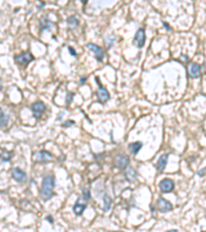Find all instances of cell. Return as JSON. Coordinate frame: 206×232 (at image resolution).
<instances>
[{"instance_id":"28","label":"cell","mask_w":206,"mask_h":232,"mask_svg":"<svg viewBox=\"0 0 206 232\" xmlns=\"http://www.w3.org/2000/svg\"><path fill=\"white\" fill-rule=\"evenodd\" d=\"M46 220H47V221H49V222H51V224H54V220H53V218H52L51 216H47Z\"/></svg>"},{"instance_id":"32","label":"cell","mask_w":206,"mask_h":232,"mask_svg":"<svg viewBox=\"0 0 206 232\" xmlns=\"http://www.w3.org/2000/svg\"><path fill=\"white\" fill-rule=\"evenodd\" d=\"M150 212H152L153 214H154V207L153 205H150Z\"/></svg>"},{"instance_id":"7","label":"cell","mask_w":206,"mask_h":232,"mask_svg":"<svg viewBox=\"0 0 206 232\" xmlns=\"http://www.w3.org/2000/svg\"><path fill=\"white\" fill-rule=\"evenodd\" d=\"M159 188L162 193H170L174 189V183H173L172 180L163 179L159 184Z\"/></svg>"},{"instance_id":"8","label":"cell","mask_w":206,"mask_h":232,"mask_svg":"<svg viewBox=\"0 0 206 232\" xmlns=\"http://www.w3.org/2000/svg\"><path fill=\"white\" fill-rule=\"evenodd\" d=\"M146 31H144L143 28H139L135 33L134 36V41L135 44L137 46V48L141 49L144 46V43H146Z\"/></svg>"},{"instance_id":"20","label":"cell","mask_w":206,"mask_h":232,"mask_svg":"<svg viewBox=\"0 0 206 232\" xmlns=\"http://www.w3.org/2000/svg\"><path fill=\"white\" fill-rule=\"evenodd\" d=\"M67 25L71 28H74L78 25V20H77L75 17H73V16L72 17H69L68 19H67Z\"/></svg>"},{"instance_id":"25","label":"cell","mask_w":206,"mask_h":232,"mask_svg":"<svg viewBox=\"0 0 206 232\" xmlns=\"http://www.w3.org/2000/svg\"><path fill=\"white\" fill-rule=\"evenodd\" d=\"M74 124V121H70V120H68L67 122H65L63 125H62V127L63 128H67V127H69V126H72V125Z\"/></svg>"},{"instance_id":"16","label":"cell","mask_w":206,"mask_h":232,"mask_svg":"<svg viewBox=\"0 0 206 232\" xmlns=\"http://www.w3.org/2000/svg\"><path fill=\"white\" fill-rule=\"evenodd\" d=\"M142 143L141 141H136V143H131L128 144V149L129 151L133 154V155H137L138 152L141 150V148H142Z\"/></svg>"},{"instance_id":"11","label":"cell","mask_w":206,"mask_h":232,"mask_svg":"<svg viewBox=\"0 0 206 232\" xmlns=\"http://www.w3.org/2000/svg\"><path fill=\"white\" fill-rule=\"evenodd\" d=\"M11 176L15 180H17L19 183H23L27 180V175L21 170L20 168H14L11 169Z\"/></svg>"},{"instance_id":"35","label":"cell","mask_w":206,"mask_h":232,"mask_svg":"<svg viewBox=\"0 0 206 232\" xmlns=\"http://www.w3.org/2000/svg\"><path fill=\"white\" fill-rule=\"evenodd\" d=\"M202 232H206V231H202Z\"/></svg>"},{"instance_id":"17","label":"cell","mask_w":206,"mask_h":232,"mask_svg":"<svg viewBox=\"0 0 206 232\" xmlns=\"http://www.w3.org/2000/svg\"><path fill=\"white\" fill-rule=\"evenodd\" d=\"M12 156H14V153L9 152V151L2 149L1 150V163H5V162H9L11 160Z\"/></svg>"},{"instance_id":"12","label":"cell","mask_w":206,"mask_h":232,"mask_svg":"<svg viewBox=\"0 0 206 232\" xmlns=\"http://www.w3.org/2000/svg\"><path fill=\"white\" fill-rule=\"evenodd\" d=\"M55 24L52 22L47 17H43L39 22V32L41 33L44 30H51L52 27H54Z\"/></svg>"},{"instance_id":"3","label":"cell","mask_w":206,"mask_h":232,"mask_svg":"<svg viewBox=\"0 0 206 232\" xmlns=\"http://www.w3.org/2000/svg\"><path fill=\"white\" fill-rule=\"evenodd\" d=\"M33 60H34V57L32 56V54L29 53V52H23V53L16 55L15 56V61L19 64V65L25 66Z\"/></svg>"},{"instance_id":"31","label":"cell","mask_w":206,"mask_h":232,"mask_svg":"<svg viewBox=\"0 0 206 232\" xmlns=\"http://www.w3.org/2000/svg\"><path fill=\"white\" fill-rule=\"evenodd\" d=\"M87 80V77H82V79H80V83H82V84H83V83H85V80Z\"/></svg>"},{"instance_id":"9","label":"cell","mask_w":206,"mask_h":232,"mask_svg":"<svg viewBox=\"0 0 206 232\" xmlns=\"http://www.w3.org/2000/svg\"><path fill=\"white\" fill-rule=\"evenodd\" d=\"M157 207L161 212H167L169 211H172V204L171 202L166 200L165 198L160 197L157 201Z\"/></svg>"},{"instance_id":"5","label":"cell","mask_w":206,"mask_h":232,"mask_svg":"<svg viewBox=\"0 0 206 232\" xmlns=\"http://www.w3.org/2000/svg\"><path fill=\"white\" fill-rule=\"evenodd\" d=\"M96 82L98 83V86H99V89L97 93H96V95H97L98 97V100L100 103H105L109 100V98H110V96H109V93L108 91L106 90L104 87H103L100 83H99V79L98 77H96Z\"/></svg>"},{"instance_id":"13","label":"cell","mask_w":206,"mask_h":232,"mask_svg":"<svg viewBox=\"0 0 206 232\" xmlns=\"http://www.w3.org/2000/svg\"><path fill=\"white\" fill-rule=\"evenodd\" d=\"M167 162H168V154H163L159 158V160H158V162L156 164V168L158 170V172H162L166 168Z\"/></svg>"},{"instance_id":"15","label":"cell","mask_w":206,"mask_h":232,"mask_svg":"<svg viewBox=\"0 0 206 232\" xmlns=\"http://www.w3.org/2000/svg\"><path fill=\"white\" fill-rule=\"evenodd\" d=\"M124 175H125V179H126V180H128V182H134L137 178V172L132 166H128L126 170H125Z\"/></svg>"},{"instance_id":"29","label":"cell","mask_w":206,"mask_h":232,"mask_svg":"<svg viewBox=\"0 0 206 232\" xmlns=\"http://www.w3.org/2000/svg\"><path fill=\"white\" fill-rule=\"evenodd\" d=\"M63 116H64V112H60L59 115H58V118H57V121H60L61 119L63 118Z\"/></svg>"},{"instance_id":"19","label":"cell","mask_w":206,"mask_h":232,"mask_svg":"<svg viewBox=\"0 0 206 232\" xmlns=\"http://www.w3.org/2000/svg\"><path fill=\"white\" fill-rule=\"evenodd\" d=\"M111 199L107 194L103 195V203H104V208H103V212H108L109 208L111 206Z\"/></svg>"},{"instance_id":"34","label":"cell","mask_w":206,"mask_h":232,"mask_svg":"<svg viewBox=\"0 0 206 232\" xmlns=\"http://www.w3.org/2000/svg\"><path fill=\"white\" fill-rule=\"evenodd\" d=\"M205 72H206V64H205Z\"/></svg>"},{"instance_id":"14","label":"cell","mask_w":206,"mask_h":232,"mask_svg":"<svg viewBox=\"0 0 206 232\" xmlns=\"http://www.w3.org/2000/svg\"><path fill=\"white\" fill-rule=\"evenodd\" d=\"M200 70H201V67L197 63L192 62L189 65V75L192 77H194V79H197V77L200 76Z\"/></svg>"},{"instance_id":"4","label":"cell","mask_w":206,"mask_h":232,"mask_svg":"<svg viewBox=\"0 0 206 232\" xmlns=\"http://www.w3.org/2000/svg\"><path fill=\"white\" fill-rule=\"evenodd\" d=\"M87 48H88V49L95 55V57H96V59H97L98 62H102L103 58L105 57V52L101 47H99L95 43H88L87 44Z\"/></svg>"},{"instance_id":"22","label":"cell","mask_w":206,"mask_h":232,"mask_svg":"<svg viewBox=\"0 0 206 232\" xmlns=\"http://www.w3.org/2000/svg\"><path fill=\"white\" fill-rule=\"evenodd\" d=\"M83 200H86V201H88V200H90L91 199V193H90V191L88 189H83Z\"/></svg>"},{"instance_id":"2","label":"cell","mask_w":206,"mask_h":232,"mask_svg":"<svg viewBox=\"0 0 206 232\" xmlns=\"http://www.w3.org/2000/svg\"><path fill=\"white\" fill-rule=\"evenodd\" d=\"M31 111L33 112V116L35 119H40V117L43 116V114L46 111L47 106L43 101H36L34 103H32L31 106Z\"/></svg>"},{"instance_id":"33","label":"cell","mask_w":206,"mask_h":232,"mask_svg":"<svg viewBox=\"0 0 206 232\" xmlns=\"http://www.w3.org/2000/svg\"><path fill=\"white\" fill-rule=\"evenodd\" d=\"M166 232H177V230H176V229H173V230H168V231H166Z\"/></svg>"},{"instance_id":"24","label":"cell","mask_w":206,"mask_h":232,"mask_svg":"<svg viewBox=\"0 0 206 232\" xmlns=\"http://www.w3.org/2000/svg\"><path fill=\"white\" fill-rule=\"evenodd\" d=\"M114 40H115V36H109L105 39V43H106V44H107L108 48H110L112 46V43H114Z\"/></svg>"},{"instance_id":"30","label":"cell","mask_w":206,"mask_h":232,"mask_svg":"<svg viewBox=\"0 0 206 232\" xmlns=\"http://www.w3.org/2000/svg\"><path fill=\"white\" fill-rule=\"evenodd\" d=\"M205 170H206V169H203V170H202V171H199V172H198V175H200V176H201V175H204L203 173H204V171H205Z\"/></svg>"},{"instance_id":"21","label":"cell","mask_w":206,"mask_h":232,"mask_svg":"<svg viewBox=\"0 0 206 232\" xmlns=\"http://www.w3.org/2000/svg\"><path fill=\"white\" fill-rule=\"evenodd\" d=\"M0 114H1V117H0V120H1V127L4 128V127H6V125H7L8 117L5 115V112L3 111V109H1V111H0Z\"/></svg>"},{"instance_id":"10","label":"cell","mask_w":206,"mask_h":232,"mask_svg":"<svg viewBox=\"0 0 206 232\" xmlns=\"http://www.w3.org/2000/svg\"><path fill=\"white\" fill-rule=\"evenodd\" d=\"M35 159H36L38 162H43V163H49L50 161L53 159V155L47 151H40L35 154Z\"/></svg>"},{"instance_id":"18","label":"cell","mask_w":206,"mask_h":232,"mask_svg":"<svg viewBox=\"0 0 206 232\" xmlns=\"http://www.w3.org/2000/svg\"><path fill=\"white\" fill-rule=\"evenodd\" d=\"M86 207H87L86 204H82V203H79V202L77 201L76 203L73 205V212H74V214L77 215V216H82L83 212H85Z\"/></svg>"},{"instance_id":"26","label":"cell","mask_w":206,"mask_h":232,"mask_svg":"<svg viewBox=\"0 0 206 232\" xmlns=\"http://www.w3.org/2000/svg\"><path fill=\"white\" fill-rule=\"evenodd\" d=\"M68 51H69V53H70L71 56H76V52L72 47H68Z\"/></svg>"},{"instance_id":"1","label":"cell","mask_w":206,"mask_h":232,"mask_svg":"<svg viewBox=\"0 0 206 232\" xmlns=\"http://www.w3.org/2000/svg\"><path fill=\"white\" fill-rule=\"evenodd\" d=\"M56 180H55L54 175H46L43 179V183H41V188H40V196L43 200H49L54 195L53 190L56 186Z\"/></svg>"},{"instance_id":"27","label":"cell","mask_w":206,"mask_h":232,"mask_svg":"<svg viewBox=\"0 0 206 232\" xmlns=\"http://www.w3.org/2000/svg\"><path fill=\"white\" fill-rule=\"evenodd\" d=\"M163 25H164V27H165L167 30H169V31H171L172 29H171V27L168 25V23H166V22H163Z\"/></svg>"},{"instance_id":"23","label":"cell","mask_w":206,"mask_h":232,"mask_svg":"<svg viewBox=\"0 0 206 232\" xmlns=\"http://www.w3.org/2000/svg\"><path fill=\"white\" fill-rule=\"evenodd\" d=\"M73 96H74V94H73V93H71V92H67V95H66V105H69L70 103L72 102Z\"/></svg>"},{"instance_id":"6","label":"cell","mask_w":206,"mask_h":232,"mask_svg":"<svg viewBox=\"0 0 206 232\" xmlns=\"http://www.w3.org/2000/svg\"><path fill=\"white\" fill-rule=\"evenodd\" d=\"M114 163L115 167H118L119 169H125V168H127L129 163H130V159H129V157L126 156V155L121 154V155L115 156Z\"/></svg>"}]
</instances>
